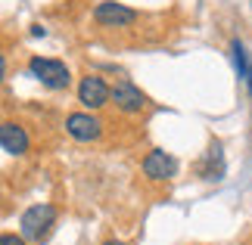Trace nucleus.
Listing matches in <instances>:
<instances>
[{"label":"nucleus","mask_w":252,"mask_h":245,"mask_svg":"<svg viewBox=\"0 0 252 245\" xmlns=\"http://www.w3.org/2000/svg\"><path fill=\"white\" fill-rule=\"evenodd\" d=\"M0 245H25V236H13V233H3Z\"/></svg>","instance_id":"9d476101"},{"label":"nucleus","mask_w":252,"mask_h":245,"mask_svg":"<svg viewBox=\"0 0 252 245\" xmlns=\"http://www.w3.org/2000/svg\"><path fill=\"white\" fill-rule=\"evenodd\" d=\"M78 100L87 106V109H100V106H106L112 100V87H106L103 78L87 75V78H81V84H78Z\"/></svg>","instance_id":"39448f33"},{"label":"nucleus","mask_w":252,"mask_h":245,"mask_svg":"<svg viewBox=\"0 0 252 245\" xmlns=\"http://www.w3.org/2000/svg\"><path fill=\"white\" fill-rule=\"evenodd\" d=\"M53 220H56L53 205H32V208L19 218V230H22L25 239L41 242V239H47V233L53 230Z\"/></svg>","instance_id":"f257e3e1"},{"label":"nucleus","mask_w":252,"mask_h":245,"mask_svg":"<svg viewBox=\"0 0 252 245\" xmlns=\"http://www.w3.org/2000/svg\"><path fill=\"white\" fill-rule=\"evenodd\" d=\"M94 19H96V22H100L103 28H128V25L137 22V13H134L131 6H125V3H115V0H103V3H96Z\"/></svg>","instance_id":"7ed1b4c3"},{"label":"nucleus","mask_w":252,"mask_h":245,"mask_svg":"<svg viewBox=\"0 0 252 245\" xmlns=\"http://www.w3.org/2000/svg\"><path fill=\"white\" fill-rule=\"evenodd\" d=\"M112 103L119 106L122 112L131 115V112H140L143 106H147V96H143L131 81H115V87H112Z\"/></svg>","instance_id":"0eeeda50"},{"label":"nucleus","mask_w":252,"mask_h":245,"mask_svg":"<svg viewBox=\"0 0 252 245\" xmlns=\"http://www.w3.org/2000/svg\"><path fill=\"white\" fill-rule=\"evenodd\" d=\"M218 152H221L218 146H212V155H209V159H212V164H215V155H218ZM218 177H221L218 171H209V177H206V180H218Z\"/></svg>","instance_id":"9b49d317"},{"label":"nucleus","mask_w":252,"mask_h":245,"mask_svg":"<svg viewBox=\"0 0 252 245\" xmlns=\"http://www.w3.org/2000/svg\"><path fill=\"white\" fill-rule=\"evenodd\" d=\"M28 72H32L44 87H50V90H65L69 81H72L65 62H60V59H44V56H32Z\"/></svg>","instance_id":"f03ea898"},{"label":"nucleus","mask_w":252,"mask_h":245,"mask_svg":"<svg viewBox=\"0 0 252 245\" xmlns=\"http://www.w3.org/2000/svg\"><path fill=\"white\" fill-rule=\"evenodd\" d=\"M230 56H234V65H237V75L243 78V84H246V90L252 93V62H249V53H246V47L234 41L230 44Z\"/></svg>","instance_id":"1a4fd4ad"},{"label":"nucleus","mask_w":252,"mask_h":245,"mask_svg":"<svg viewBox=\"0 0 252 245\" xmlns=\"http://www.w3.org/2000/svg\"><path fill=\"white\" fill-rule=\"evenodd\" d=\"M65 131H69V136H75V140L91 143V140H96V136L103 134V124H100V118H94V115L75 112V115L65 118Z\"/></svg>","instance_id":"423d86ee"},{"label":"nucleus","mask_w":252,"mask_h":245,"mask_svg":"<svg viewBox=\"0 0 252 245\" xmlns=\"http://www.w3.org/2000/svg\"><path fill=\"white\" fill-rule=\"evenodd\" d=\"M103 245H125V242H115V239H109V242H103Z\"/></svg>","instance_id":"f8f14e48"},{"label":"nucleus","mask_w":252,"mask_h":245,"mask_svg":"<svg viewBox=\"0 0 252 245\" xmlns=\"http://www.w3.org/2000/svg\"><path fill=\"white\" fill-rule=\"evenodd\" d=\"M0 146H3L6 155H22V152L28 149V134H25L19 124L6 121L3 127H0Z\"/></svg>","instance_id":"6e6552de"},{"label":"nucleus","mask_w":252,"mask_h":245,"mask_svg":"<svg viewBox=\"0 0 252 245\" xmlns=\"http://www.w3.org/2000/svg\"><path fill=\"white\" fill-rule=\"evenodd\" d=\"M143 174L150 180H171L178 174V159L165 149H153L147 159H143Z\"/></svg>","instance_id":"20e7f679"}]
</instances>
